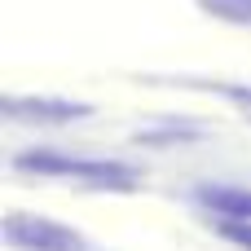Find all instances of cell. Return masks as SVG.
Instances as JSON below:
<instances>
[{"label":"cell","instance_id":"1","mask_svg":"<svg viewBox=\"0 0 251 251\" xmlns=\"http://www.w3.org/2000/svg\"><path fill=\"white\" fill-rule=\"evenodd\" d=\"M13 163H18V168H31V172H49V176H84V181H97V185H124V190L137 185L124 163L66 159V154H53V150H31V154H18Z\"/></svg>","mask_w":251,"mask_h":251},{"label":"cell","instance_id":"2","mask_svg":"<svg viewBox=\"0 0 251 251\" xmlns=\"http://www.w3.org/2000/svg\"><path fill=\"white\" fill-rule=\"evenodd\" d=\"M4 229H9V243L22 251H88L84 234L57 221H44V216H9Z\"/></svg>","mask_w":251,"mask_h":251},{"label":"cell","instance_id":"3","mask_svg":"<svg viewBox=\"0 0 251 251\" xmlns=\"http://www.w3.org/2000/svg\"><path fill=\"white\" fill-rule=\"evenodd\" d=\"M9 115H26V119H75V115H88V106L57 101V97H9Z\"/></svg>","mask_w":251,"mask_h":251},{"label":"cell","instance_id":"4","mask_svg":"<svg viewBox=\"0 0 251 251\" xmlns=\"http://www.w3.org/2000/svg\"><path fill=\"white\" fill-rule=\"evenodd\" d=\"M203 9L229 18V22H251V0H203Z\"/></svg>","mask_w":251,"mask_h":251},{"label":"cell","instance_id":"5","mask_svg":"<svg viewBox=\"0 0 251 251\" xmlns=\"http://www.w3.org/2000/svg\"><path fill=\"white\" fill-rule=\"evenodd\" d=\"M234 97H238V101H243V110H251V88H238V93H234Z\"/></svg>","mask_w":251,"mask_h":251}]
</instances>
